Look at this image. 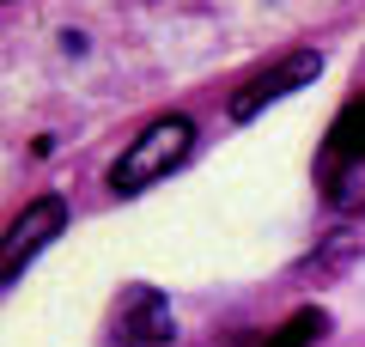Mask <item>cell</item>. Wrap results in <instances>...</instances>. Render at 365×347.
Listing matches in <instances>:
<instances>
[{
  "label": "cell",
  "instance_id": "obj_6",
  "mask_svg": "<svg viewBox=\"0 0 365 347\" xmlns=\"http://www.w3.org/2000/svg\"><path fill=\"white\" fill-rule=\"evenodd\" d=\"M323 335H329V311H317V305H299V311H292V317L280 323V329H274L262 347H317Z\"/></svg>",
  "mask_w": 365,
  "mask_h": 347
},
{
  "label": "cell",
  "instance_id": "obj_1",
  "mask_svg": "<svg viewBox=\"0 0 365 347\" xmlns=\"http://www.w3.org/2000/svg\"><path fill=\"white\" fill-rule=\"evenodd\" d=\"M189 146H195V122H189V116H177V110H170V116H153V122L122 146V159L110 165V189H116V195L153 189L158 177H170V171L189 159Z\"/></svg>",
  "mask_w": 365,
  "mask_h": 347
},
{
  "label": "cell",
  "instance_id": "obj_5",
  "mask_svg": "<svg viewBox=\"0 0 365 347\" xmlns=\"http://www.w3.org/2000/svg\"><path fill=\"white\" fill-rule=\"evenodd\" d=\"M329 207L335 213H365V153H347V159H329Z\"/></svg>",
  "mask_w": 365,
  "mask_h": 347
},
{
  "label": "cell",
  "instance_id": "obj_3",
  "mask_svg": "<svg viewBox=\"0 0 365 347\" xmlns=\"http://www.w3.org/2000/svg\"><path fill=\"white\" fill-rule=\"evenodd\" d=\"M61 226H67V201H61V195H37V201H25V213H19L13 226H6V238H0V281H19V274L43 256V244L61 238Z\"/></svg>",
  "mask_w": 365,
  "mask_h": 347
},
{
  "label": "cell",
  "instance_id": "obj_2",
  "mask_svg": "<svg viewBox=\"0 0 365 347\" xmlns=\"http://www.w3.org/2000/svg\"><path fill=\"white\" fill-rule=\"evenodd\" d=\"M317 74H323V55H317V49H292V55H280L268 74L244 79V86L232 91V104H225V116H232V122H250V116H262L268 104H280V98H292V91H304Z\"/></svg>",
  "mask_w": 365,
  "mask_h": 347
},
{
  "label": "cell",
  "instance_id": "obj_4",
  "mask_svg": "<svg viewBox=\"0 0 365 347\" xmlns=\"http://www.w3.org/2000/svg\"><path fill=\"white\" fill-rule=\"evenodd\" d=\"M177 335V317H170V298L158 286H128L116 305V341L122 347H165Z\"/></svg>",
  "mask_w": 365,
  "mask_h": 347
},
{
  "label": "cell",
  "instance_id": "obj_7",
  "mask_svg": "<svg viewBox=\"0 0 365 347\" xmlns=\"http://www.w3.org/2000/svg\"><path fill=\"white\" fill-rule=\"evenodd\" d=\"M347 153H365V98L347 104L329 129V159H347Z\"/></svg>",
  "mask_w": 365,
  "mask_h": 347
}]
</instances>
